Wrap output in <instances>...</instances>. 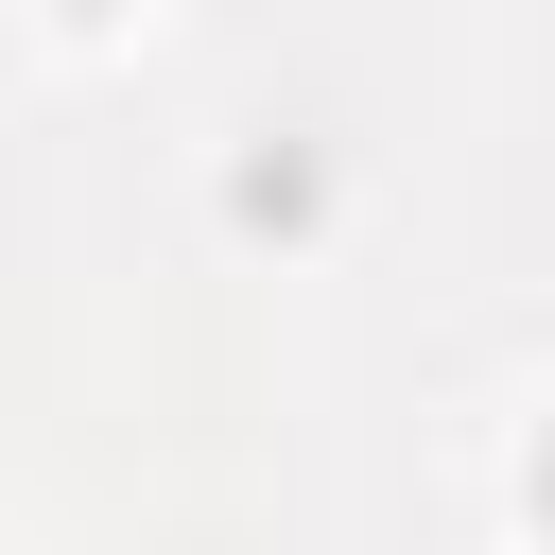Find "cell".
<instances>
[{
  "label": "cell",
  "mask_w": 555,
  "mask_h": 555,
  "mask_svg": "<svg viewBox=\"0 0 555 555\" xmlns=\"http://www.w3.org/2000/svg\"><path fill=\"white\" fill-rule=\"evenodd\" d=\"M538 520H555V451H538Z\"/></svg>",
  "instance_id": "6da1fadb"
}]
</instances>
